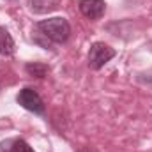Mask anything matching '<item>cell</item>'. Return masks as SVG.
I'll return each mask as SVG.
<instances>
[{
  "label": "cell",
  "mask_w": 152,
  "mask_h": 152,
  "mask_svg": "<svg viewBox=\"0 0 152 152\" xmlns=\"http://www.w3.org/2000/svg\"><path fill=\"white\" fill-rule=\"evenodd\" d=\"M36 27H37V30L46 39H50L51 42H57V44L66 42L69 39V36H71V25H69V21L66 18H60V16L41 20Z\"/></svg>",
  "instance_id": "1"
},
{
  "label": "cell",
  "mask_w": 152,
  "mask_h": 152,
  "mask_svg": "<svg viewBox=\"0 0 152 152\" xmlns=\"http://www.w3.org/2000/svg\"><path fill=\"white\" fill-rule=\"evenodd\" d=\"M115 55H117V51L112 46H108L104 42H94L88 50V67L97 71V69L104 67Z\"/></svg>",
  "instance_id": "2"
},
{
  "label": "cell",
  "mask_w": 152,
  "mask_h": 152,
  "mask_svg": "<svg viewBox=\"0 0 152 152\" xmlns=\"http://www.w3.org/2000/svg\"><path fill=\"white\" fill-rule=\"evenodd\" d=\"M16 101H18L20 106H23L25 110H28L32 113H37V115L44 113V103H42L41 96L30 87L21 88L20 94L16 96Z\"/></svg>",
  "instance_id": "3"
},
{
  "label": "cell",
  "mask_w": 152,
  "mask_h": 152,
  "mask_svg": "<svg viewBox=\"0 0 152 152\" xmlns=\"http://www.w3.org/2000/svg\"><path fill=\"white\" fill-rule=\"evenodd\" d=\"M78 7H80V12L85 18L99 20L106 11V2L104 0H80Z\"/></svg>",
  "instance_id": "4"
},
{
  "label": "cell",
  "mask_w": 152,
  "mask_h": 152,
  "mask_svg": "<svg viewBox=\"0 0 152 152\" xmlns=\"http://www.w3.org/2000/svg\"><path fill=\"white\" fill-rule=\"evenodd\" d=\"M14 39L9 34L5 27H0V55L2 57H11L14 53Z\"/></svg>",
  "instance_id": "5"
},
{
  "label": "cell",
  "mask_w": 152,
  "mask_h": 152,
  "mask_svg": "<svg viewBox=\"0 0 152 152\" xmlns=\"http://www.w3.org/2000/svg\"><path fill=\"white\" fill-rule=\"evenodd\" d=\"M25 71L30 76H36V78H44L46 73L50 71V67L46 64H41V62H30L25 66Z\"/></svg>",
  "instance_id": "6"
},
{
  "label": "cell",
  "mask_w": 152,
  "mask_h": 152,
  "mask_svg": "<svg viewBox=\"0 0 152 152\" xmlns=\"http://www.w3.org/2000/svg\"><path fill=\"white\" fill-rule=\"evenodd\" d=\"M14 152H34V149L25 140H14Z\"/></svg>",
  "instance_id": "7"
},
{
  "label": "cell",
  "mask_w": 152,
  "mask_h": 152,
  "mask_svg": "<svg viewBox=\"0 0 152 152\" xmlns=\"http://www.w3.org/2000/svg\"><path fill=\"white\" fill-rule=\"evenodd\" d=\"M0 152H14V140L0 142Z\"/></svg>",
  "instance_id": "8"
},
{
  "label": "cell",
  "mask_w": 152,
  "mask_h": 152,
  "mask_svg": "<svg viewBox=\"0 0 152 152\" xmlns=\"http://www.w3.org/2000/svg\"><path fill=\"white\" fill-rule=\"evenodd\" d=\"M81 152H96V151H92V149H83Z\"/></svg>",
  "instance_id": "9"
}]
</instances>
